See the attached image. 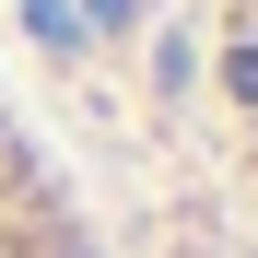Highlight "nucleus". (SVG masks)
Segmentation results:
<instances>
[{"label":"nucleus","mask_w":258,"mask_h":258,"mask_svg":"<svg viewBox=\"0 0 258 258\" xmlns=\"http://www.w3.org/2000/svg\"><path fill=\"white\" fill-rule=\"evenodd\" d=\"M0 258H106L94 223L71 211V176L47 164V141L12 117V94H0Z\"/></svg>","instance_id":"nucleus-1"}]
</instances>
